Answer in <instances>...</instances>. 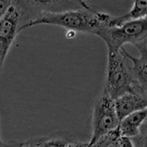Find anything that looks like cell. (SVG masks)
Here are the masks:
<instances>
[{
  "label": "cell",
  "mask_w": 147,
  "mask_h": 147,
  "mask_svg": "<svg viewBox=\"0 0 147 147\" xmlns=\"http://www.w3.org/2000/svg\"><path fill=\"white\" fill-rule=\"evenodd\" d=\"M112 15L99 11L87 5L80 8L57 12H43L26 23L22 30L38 25L62 27L72 32L93 34L96 36L106 28H110Z\"/></svg>",
  "instance_id": "1"
},
{
  "label": "cell",
  "mask_w": 147,
  "mask_h": 147,
  "mask_svg": "<svg viewBox=\"0 0 147 147\" xmlns=\"http://www.w3.org/2000/svg\"><path fill=\"white\" fill-rule=\"evenodd\" d=\"M104 90L113 100L129 93L136 92V87L127 60L121 49H107L105 85Z\"/></svg>",
  "instance_id": "2"
},
{
  "label": "cell",
  "mask_w": 147,
  "mask_h": 147,
  "mask_svg": "<svg viewBox=\"0 0 147 147\" xmlns=\"http://www.w3.org/2000/svg\"><path fill=\"white\" fill-rule=\"evenodd\" d=\"M98 37L105 41L107 49L119 51L125 44H137L147 41V17L131 21L121 26L106 28Z\"/></svg>",
  "instance_id": "3"
},
{
  "label": "cell",
  "mask_w": 147,
  "mask_h": 147,
  "mask_svg": "<svg viewBox=\"0 0 147 147\" xmlns=\"http://www.w3.org/2000/svg\"><path fill=\"white\" fill-rule=\"evenodd\" d=\"M119 119L115 111L114 100L105 90L95 99L92 110L91 138L88 146L109 132L117 129Z\"/></svg>",
  "instance_id": "4"
},
{
  "label": "cell",
  "mask_w": 147,
  "mask_h": 147,
  "mask_svg": "<svg viewBox=\"0 0 147 147\" xmlns=\"http://www.w3.org/2000/svg\"><path fill=\"white\" fill-rule=\"evenodd\" d=\"M24 23L25 10L22 2L12 1L8 10L0 21V74L10 47Z\"/></svg>",
  "instance_id": "5"
},
{
  "label": "cell",
  "mask_w": 147,
  "mask_h": 147,
  "mask_svg": "<svg viewBox=\"0 0 147 147\" xmlns=\"http://www.w3.org/2000/svg\"><path fill=\"white\" fill-rule=\"evenodd\" d=\"M139 56L135 57L128 53L125 49L121 51L124 57L130 62L129 70L133 79L136 93L147 99V41L137 44Z\"/></svg>",
  "instance_id": "6"
},
{
  "label": "cell",
  "mask_w": 147,
  "mask_h": 147,
  "mask_svg": "<svg viewBox=\"0 0 147 147\" xmlns=\"http://www.w3.org/2000/svg\"><path fill=\"white\" fill-rule=\"evenodd\" d=\"M119 121L133 113L147 108V99L138 93H129L114 100Z\"/></svg>",
  "instance_id": "7"
},
{
  "label": "cell",
  "mask_w": 147,
  "mask_h": 147,
  "mask_svg": "<svg viewBox=\"0 0 147 147\" xmlns=\"http://www.w3.org/2000/svg\"><path fill=\"white\" fill-rule=\"evenodd\" d=\"M146 120L147 108L127 115L119 123V129L121 136L129 138L136 137Z\"/></svg>",
  "instance_id": "8"
},
{
  "label": "cell",
  "mask_w": 147,
  "mask_h": 147,
  "mask_svg": "<svg viewBox=\"0 0 147 147\" xmlns=\"http://www.w3.org/2000/svg\"><path fill=\"white\" fill-rule=\"evenodd\" d=\"M147 17V1H135L127 13L119 16H112L110 28L116 27L131 21L138 20Z\"/></svg>",
  "instance_id": "9"
},
{
  "label": "cell",
  "mask_w": 147,
  "mask_h": 147,
  "mask_svg": "<svg viewBox=\"0 0 147 147\" xmlns=\"http://www.w3.org/2000/svg\"><path fill=\"white\" fill-rule=\"evenodd\" d=\"M76 139L71 136L55 134L38 137V147H65Z\"/></svg>",
  "instance_id": "10"
},
{
  "label": "cell",
  "mask_w": 147,
  "mask_h": 147,
  "mask_svg": "<svg viewBox=\"0 0 147 147\" xmlns=\"http://www.w3.org/2000/svg\"><path fill=\"white\" fill-rule=\"evenodd\" d=\"M132 140L135 147H147V120L140 128L138 135Z\"/></svg>",
  "instance_id": "11"
},
{
  "label": "cell",
  "mask_w": 147,
  "mask_h": 147,
  "mask_svg": "<svg viewBox=\"0 0 147 147\" xmlns=\"http://www.w3.org/2000/svg\"><path fill=\"white\" fill-rule=\"evenodd\" d=\"M117 144L119 147H135L132 138L125 137V136H121L118 138Z\"/></svg>",
  "instance_id": "12"
},
{
  "label": "cell",
  "mask_w": 147,
  "mask_h": 147,
  "mask_svg": "<svg viewBox=\"0 0 147 147\" xmlns=\"http://www.w3.org/2000/svg\"><path fill=\"white\" fill-rule=\"evenodd\" d=\"M12 1L8 0H0V21L5 16L11 5Z\"/></svg>",
  "instance_id": "13"
},
{
  "label": "cell",
  "mask_w": 147,
  "mask_h": 147,
  "mask_svg": "<svg viewBox=\"0 0 147 147\" xmlns=\"http://www.w3.org/2000/svg\"><path fill=\"white\" fill-rule=\"evenodd\" d=\"M22 144H23V142H19V141L5 143L0 136V147H22Z\"/></svg>",
  "instance_id": "14"
},
{
  "label": "cell",
  "mask_w": 147,
  "mask_h": 147,
  "mask_svg": "<svg viewBox=\"0 0 147 147\" xmlns=\"http://www.w3.org/2000/svg\"><path fill=\"white\" fill-rule=\"evenodd\" d=\"M22 147H38V137L23 142Z\"/></svg>",
  "instance_id": "15"
},
{
  "label": "cell",
  "mask_w": 147,
  "mask_h": 147,
  "mask_svg": "<svg viewBox=\"0 0 147 147\" xmlns=\"http://www.w3.org/2000/svg\"><path fill=\"white\" fill-rule=\"evenodd\" d=\"M65 147H88V142H81L79 140H74L72 142L67 144Z\"/></svg>",
  "instance_id": "16"
},
{
  "label": "cell",
  "mask_w": 147,
  "mask_h": 147,
  "mask_svg": "<svg viewBox=\"0 0 147 147\" xmlns=\"http://www.w3.org/2000/svg\"><path fill=\"white\" fill-rule=\"evenodd\" d=\"M107 147H119V145L117 144V140H115V141H112L111 143L107 145Z\"/></svg>",
  "instance_id": "17"
}]
</instances>
